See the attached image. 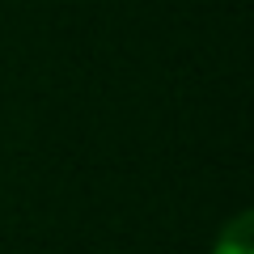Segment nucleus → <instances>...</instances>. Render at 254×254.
I'll list each match as a JSON object with an SVG mask.
<instances>
[{
    "instance_id": "obj_1",
    "label": "nucleus",
    "mask_w": 254,
    "mask_h": 254,
    "mask_svg": "<svg viewBox=\"0 0 254 254\" xmlns=\"http://www.w3.org/2000/svg\"><path fill=\"white\" fill-rule=\"evenodd\" d=\"M212 254H254V212H237L212 242Z\"/></svg>"
}]
</instances>
